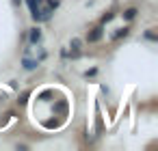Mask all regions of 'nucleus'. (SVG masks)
Segmentation results:
<instances>
[{"instance_id": "5", "label": "nucleus", "mask_w": 158, "mask_h": 151, "mask_svg": "<svg viewBox=\"0 0 158 151\" xmlns=\"http://www.w3.org/2000/svg\"><path fill=\"white\" fill-rule=\"evenodd\" d=\"M22 65H24V69L26 71H33L37 65H39V61H33V58H28V56H24V61H22Z\"/></svg>"}, {"instance_id": "2", "label": "nucleus", "mask_w": 158, "mask_h": 151, "mask_svg": "<svg viewBox=\"0 0 158 151\" xmlns=\"http://www.w3.org/2000/svg\"><path fill=\"white\" fill-rule=\"evenodd\" d=\"M102 35H104V28H102V26H95V28L87 35V41H89V43H95V41L102 39Z\"/></svg>"}, {"instance_id": "10", "label": "nucleus", "mask_w": 158, "mask_h": 151, "mask_svg": "<svg viewBox=\"0 0 158 151\" xmlns=\"http://www.w3.org/2000/svg\"><path fill=\"white\" fill-rule=\"evenodd\" d=\"M28 95H31L28 91H26V93H22V97H20V104H26V99H28Z\"/></svg>"}, {"instance_id": "11", "label": "nucleus", "mask_w": 158, "mask_h": 151, "mask_svg": "<svg viewBox=\"0 0 158 151\" xmlns=\"http://www.w3.org/2000/svg\"><path fill=\"white\" fill-rule=\"evenodd\" d=\"M48 7H50V9H56V7H59V0H50Z\"/></svg>"}, {"instance_id": "12", "label": "nucleus", "mask_w": 158, "mask_h": 151, "mask_svg": "<svg viewBox=\"0 0 158 151\" xmlns=\"http://www.w3.org/2000/svg\"><path fill=\"white\" fill-rule=\"evenodd\" d=\"M13 2H15V5H18V2H20V0H13Z\"/></svg>"}, {"instance_id": "4", "label": "nucleus", "mask_w": 158, "mask_h": 151, "mask_svg": "<svg viewBox=\"0 0 158 151\" xmlns=\"http://www.w3.org/2000/svg\"><path fill=\"white\" fill-rule=\"evenodd\" d=\"M28 41H31V43H39V41H41V30H39V28H33V30L28 33Z\"/></svg>"}, {"instance_id": "1", "label": "nucleus", "mask_w": 158, "mask_h": 151, "mask_svg": "<svg viewBox=\"0 0 158 151\" xmlns=\"http://www.w3.org/2000/svg\"><path fill=\"white\" fill-rule=\"evenodd\" d=\"M41 0H28V7H31V15L35 22H41V9H39Z\"/></svg>"}, {"instance_id": "7", "label": "nucleus", "mask_w": 158, "mask_h": 151, "mask_svg": "<svg viewBox=\"0 0 158 151\" xmlns=\"http://www.w3.org/2000/svg\"><path fill=\"white\" fill-rule=\"evenodd\" d=\"M128 35H130V28H119V30L115 33V37H113V39H115V41H119V39L128 37Z\"/></svg>"}, {"instance_id": "8", "label": "nucleus", "mask_w": 158, "mask_h": 151, "mask_svg": "<svg viewBox=\"0 0 158 151\" xmlns=\"http://www.w3.org/2000/svg\"><path fill=\"white\" fill-rule=\"evenodd\" d=\"M113 18H115L113 13H104V15H102V24H106V22H110Z\"/></svg>"}, {"instance_id": "9", "label": "nucleus", "mask_w": 158, "mask_h": 151, "mask_svg": "<svg viewBox=\"0 0 158 151\" xmlns=\"http://www.w3.org/2000/svg\"><path fill=\"white\" fill-rule=\"evenodd\" d=\"M145 39H149V41H156L158 37H156V33H152V30H147V33H145Z\"/></svg>"}, {"instance_id": "6", "label": "nucleus", "mask_w": 158, "mask_h": 151, "mask_svg": "<svg viewBox=\"0 0 158 151\" xmlns=\"http://www.w3.org/2000/svg\"><path fill=\"white\" fill-rule=\"evenodd\" d=\"M136 13H139V11H136L134 7H130V9H126V11H123V20H134V18H136Z\"/></svg>"}, {"instance_id": "3", "label": "nucleus", "mask_w": 158, "mask_h": 151, "mask_svg": "<svg viewBox=\"0 0 158 151\" xmlns=\"http://www.w3.org/2000/svg\"><path fill=\"white\" fill-rule=\"evenodd\" d=\"M80 46H82V41L80 39H72V43H69V48H72V56L76 58V56H80Z\"/></svg>"}]
</instances>
